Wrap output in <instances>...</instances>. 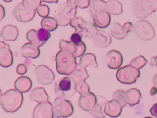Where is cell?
Returning <instances> with one entry per match:
<instances>
[{"label":"cell","instance_id":"cell-1","mask_svg":"<svg viewBox=\"0 0 157 118\" xmlns=\"http://www.w3.org/2000/svg\"><path fill=\"white\" fill-rule=\"evenodd\" d=\"M56 69L60 74L69 75L76 67V58L67 50L61 49L55 56Z\"/></svg>","mask_w":157,"mask_h":118},{"label":"cell","instance_id":"cell-2","mask_svg":"<svg viewBox=\"0 0 157 118\" xmlns=\"http://www.w3.org/2000/svg\"><path fill=\"white\" fill-rule=\"evenodd\" d=\"M23 96L16 89H10L5 92L0 98V104L7 112H14L22 105Z\"/></svg>","mask_w":157,"mask_h":118},{"label":"cell","instance_id":"cell-3","mask_svg":"<svg viewBox=\"0 0 157 118\" xmlns=\"http://www.w3.org/2000/svg\"><path fill=\"white\" fill-rule=\"evenodd\" d=\"M132 9L137 17L146 18L157 9V0H135Z\"/></svg>","mask_w":157,"mask_h":118},{"label":"cell","instance_id":"cell-4","mask_svg":"<svg viewBox=\"0 0 157 118\" xmlns=\"http://www.w3.org/2000/svg\"><path fill=\"white\" fill-rule=\"evenodd\" d=\"M75 82L69 77L66 76L59 79L54 83V90L58 96L65 98L72 96L75 93Z\"/></svg>","mask_w":157,"mask_h":118},{"label":"cell","instance_id":"cell-5","mask_svg":"<svg viewBox=\"0 0 157 118\" xmlns=\"http://www.w3.org/2000/svg\"><path fill=\"white\" fill-rule=\"evenodd\" d=\"M53 116L56 117H67L71 116L74 112L72 103L65 98L58 96L52 104Z\"/></svg>","mask_w":157,"mask_h":118},{"label":"cell","instance_id":"cell-6","mask_svg":"<svg viewBox=\"0 0 157 118\" xmlns=\"http://www.w3.org/2000/svg\"><path fill=\"white\" fill-rule=\"evenodd\" d=\"M140 76L139 69L129 65L119 68L116 73L117 80L125 84H131L135 83Z\"/></svg>","mask_w":157,"mask_h":118},{"label":"cell","instance_id":"cell-7","mask_svg":"<svg viewBox=\"0 0 157 118\" xmlns=\"http://www.w3.org/2000/svg\"><path fill=\"white\" fill-rule=\"evenodd\" d=\"M76 14L77 9H71L66 2L60 5L58 13L55 15V18L58 25L65 26L69 25L71 21L75 17Z\"/></svg>","mask_w":157,"mask_h":118},{"label":"cell","instance_id":"cell-8","mask_svg":"<svg viewBox=\"0 0 157 118\" xmlns=\"http://www.w3.org/2000/svg\"><path fill=\"white\" fill-rule=\"evenodd\" d=\"M134 32L140 40L149 41L155 36V31L152 25L147 21L141 20L137 22L134 25Z\"/></svg>","mask_w":157,"mask_h":118},{"label":"cell","instance_id":"cell-9","mask_svg":"<svg viewBox=\"0 0 157 118\" xmlns=\"http://www.w3.org/2000/svg\"><path fill=\"white\" fill-rule=\"evenodd\" d=\"M37 81L42 84L48 85L51 84L55 79L53 72L47 66L40 65L34 69Z\"/></svg>","mask_w":157,"mask_h":118},{"label":"cell","instance_id":"cell-10","mask_svg":"<svg viewBox=\"0 0 157 118\" xmlns=\"http://www.w3.org/2000/svg\"><path fill=\"white\" fill-rule=\"evenodd\" d=\"M53 117L52 104L46 101L37 104L33 112V118H52Z\"/></svg>","mask_w":157,"mask_h":118},{"label":"cell","instance_id":"cell-11","mask_svg":"<svg viewBox=\"0 0 157 118\" xmlns=\"http://www.w3.org/2000/svg\"><path fill=\"white\" fill-rule=\"evenodd\" d=\"M36 10H29L25 7L22 2L18 3L14 8L13 14L16 19L20 22H28L33 19Z\"/></svg>","mask_w":157,"mask_h":118},{"label":"cell","instance_id":"cell-12","mask_svg":"<svg viewBox=\"0 0 157 118\" xmlns=\"http://www.w3.org/2000/svg\"><path fill=\"white\" fill-rule=\"evenodd\" d=\"M106 65L110 69H118L123 63V56L120 52L115 50L107 52L104 57Z\"/></svg>","mask_w":157,"mask_h":118},{"label":"cell","instance_id":"cell-13","mask_svg":"<svg viewBox=\"0 0 157 118\" xmlns=\"http://www.w3.org/2000/svg\"><path fill=\"white\" fill-rule=\"evenodd\" d=\"M96 103V96L92 92L81 95L78 100L79 107L83 111H90Z\"/></svg>","mask_w":157,"mask_h":118},{"label":"cell","instance_id":"cell-14","mask_svg":"<svg viewBox=\"0 0 157 118\" xmlns=\"http://www.w3.org/2000/svg\"><path fill=\"white\" fill-rule=\"evenodd\" d=\"M95 25L100 28L107 27L110 23V13L107 10H101L96 12L91 16Z\"/></svg>","mask_w":157,"mask_h":118},{"label":"cell","instance_id":"cell-15","mask_svg":"<svg viewBox=\"0 0 157 118\" xmlns=\"http://www.w3.org/2000/svg\"><path fill=\"white\" fill-rule=\"evenodd\" d=\"M13 61L12 52L9 44L0 47V65L4 68L10 66Z\"/></svg>","mask_w":157,"mask_h":118},{"label":"cell","instance_id":"cell-16","mask_svg":"<svg viewBox=\"0 0 157 118\" xmlns=\"http://www.w3.org/2000/svg\"><path fill=\"white\" fill-rule=\"evenodd\" d=\"M96 96V103L94 107L89 111L90 114L96 117H104V108L108 101L104 97L100 95Z\"/></svg>","mask_w":157,"mask_h":118},{"label":"cell","instance_id":"cell-17","mask_svg":"<svg viewBox=\"0 0 157 118\" xmlns=\"http://www.w3.org/2000/svg\"><path fill=\"white\" fill-rule=\"evenodd\" d=\"M94 44L99 48H104L109 46L112 42L110 36L103 30H98L97 33L93 37Z\"/></svg>","mask_w":157,"mask_h":118},{"label":"cell","instance_id":"cell-18","mask_svg":"<svg viewBox=\"0 0 157 118\" xmlns=\"http://www.w3.org/2000/svg\"><path fill=\"white\" fill-rule=\"evenodd\" d=\"M122 106L116 100H112L107 101L104 108V112L107 116L112 117L119 116L122 111Z\"/></svg>","mask_w":157,"mask_h":118},{"label":"cell","instance_id":"cell-19","mask_svg":"<svg viewBox=\"0 0 157 118\" xmlns=\"http://www.w3.org/2000/svg\"><path fill=\"white\" fill-rule=\"evenodd\" d=\"M68 76L75 83L85 81L89 77L86 68L82 66L80 63L77 65L75 69Z\"/></svg>","mask_w":157,"mask_h":118},{"label":"cell","instance_id":"cell-20","mask_svg":"<svg viewBox=\"0 0 157 118\" xmlns=\"http://www.w3.org/2000/svg\"><path fill=\"white\" fill-rule=\"evenodd\" d=\"M1 35L5 41H14L18 37V30L16 26L12 25H7L2 28Z\"/></svg>","mask_w":157,"mask_h":118},{"label":"cell","instance_id":"cell-21","mask_svg":"<svg viewBox=\"0 0 157 118\" xmlns=\"http://www.w3.org/2000/svg\"><path fill=\"white\" fill-rule=\"evenodd\" d=\"M21 53L24 58L35 59L39 56L40 50L39 48L34 47L31 42H27L21 47Z\"/></svg>","mask_w":157,"mask_h":118},{"label":"cell","instance_id":"cell-22","mask_svg":"<svg viewBox=\"0 0 157 118\" xmlns=\"http://www.w3.org/2000/svg\"><path fill=\"white\" fill-rule=\"evenodd\" d=\"M32 81L27 76H21L18 77L14 83V87L16 90L21 92L26 93L32 87Z\"/></svg>","mask_w":157,"mask_h":118},{"label":"cell","instance_id":"cell-23","mask_svg":"<svg viewBox=\"0 0 157 118\" xmlns=\"http://www.w3.org/2000/svg\"><path fill=\"white\" fill-rule=\"evenodd\" d=\"M29 98L32 101L38 103L48 100V95L44 87H38L33 88L29 94Z\"/></svg>","mask_w":157,"mask_h":118},{"label":"cell","instance_id":"cell-24","mask_svg":"<svg viewBox=\"0 0 157 118\" xmlns=\"http://www.w3.org/2000/svg\"><path fill=\"white\" fill-rule=\"evenodd\" d=\"M126 100L127 104L131 106L137 104L142 97L140 91L135 88H131L125 92Z\"/></svg>","mask_w":157,"mask_h":118},{"label":"cell","instance_id":"cell-25","mask_svg":"<svg viewBox=\"0 0 157 118\" xmlns=\"http://www.w3.org/2000/svg\"><path fill=\"white\" fill-rule=\"evenodd\" d=\"M79 63L83 67L86 68L88 66H92L94 68L98 67L96 56L91 53H83L80 58Z\"/></svg>","mask_w":157,"mask_h":118},{"label":"cell","instance_id":"cell-26","mask_svg":"<svg viewBox=\"0 0 157 118\" xmlns=\"http://www.w3.org/2000/svg\"><path fill=\"white\" fill-rule=\"evenodd\" d=\"M110 33L117 39H123L128 34V33L124 30L123 26L118 23H114L113 24L110 28Z\"/></svg>","mask_w":157,"mask_h":118},{"label":"cell","instance_id":"cell-27","mask_svg":"<svg viewBox=\"0 0 157 118\" xmlns=\"http://www.w3.org/2000/svg\"><path fill=\"white\" fill-rule=\"evenodd\" d=\"M90 12L91 16L96 12L101 10H107V2L103 0H93L90 4Z\"/></svg>","mask_w":157,"mask_h":118},{"label":"cell","instance_id":"cell-28","mask_svg":"<svg viewBox=\"0 0 157 118\" xmlns=\"http://www.w3.org/2000/svg\"><path fill=\"white\" fill-rule=\"evenodd\" d=\"M40 25L42 28L48 31H53L55 30L58 26L57 21L55 18L48 16L43 17L40 22Z\"/></svg>","mask_w":157,"mask_h":118},{"label":"cell","instance_id":"cell-29","mask_svg":"<svg viewBox=\"0 0 157 118\" xmlns=\"http://www.w3.org/2000/svg\"><path fill=\"white\" fill-rule=\"evenodd\" d=\"M108 12L112 15H117L123 12L122 4L117 0H109L107 2Z\"/></svg>","mask_w":157,"mask_h":118},{"label":"cell","instance_id":"cell-30","mask_svg":"<svg viewBox=\"0 0 157 118\" xmlns=\"http://www.w3.org/2000/svg\"><path fill=\"white\" fill-rule=\"evenodd\" d=\"M97 32V26L95 25V24L90 22H86L85 26L80 34L82 36L86 38H93Z\"/></svg>","mask_w":157,"mask_h":118},{"label":"cell","instance_id":"cell-31","mask_svg":"<svg viewBox=\"0 0 157 118\" xmlns=\"http://www.w3.org/2000/svg\"><path fill=\"white\" fill-rule=\"evenodd\" d=\"M26 37V39L29 41L36 47L39 48L41 47L43 44H44L39 39L37 34V31H36L34 29L30 30L27 32Z\"/></svg>","mask_w":157,"mask_h":118},{"label":"cell","instance_id":"cell-32","mask_svg":"<svg viewBox=\"0 0 157 118\" xmlns=\"http://www.w3.org/2000/svg\"><path fill=\"white\" fill-rule=\"evenodd\" d=\"M86 22H85L82 17H75L71 21L69 25L75 28V32L80 34L85 26Z\"/></svg>","mask_w":157,"mask_h":118},{"label":"cell","instance_id":"cell-33","mask_svg":"<svg viewBox=\"0 0 157 118\" xmlns=\"http://www.w3.org/2000/svg\"><path fill=\"white\" fill-rule=\"evenodd\" d=\"M75 90L78 92L80 95L85 94L90 92V87L88 84L85 81H80L75 84Z\"/></svg>","mask_w":157,"mask_h":118},{"label":"cell","instance_id":"cell-34","mask_svg":"<svg viewBox=\"0 0 157 118\" xmlns=\"http://www.w3.org/2000/svg\"><path fill=\"white\" fill-rule=\"evenodd\" d=\"M42 0H23L22 3L25 7L29 10H36L41 4Z\"/></svg>","mask_w":157,"mask_h":118},{"label":"cell","instance_id":"cell-35","mask_svg":"<svg viewBox=\"0 0 157 118\" xmlns=\"http://www.w3.org/2000/svg\"><path fill=\"white\" fill-rule=\"evenodd\" d=\"M147 63V60L145 58V57L142 55H139L131 60L130 62V65L139 69L144 67Z\"/></svg>","mask_w":157,"mask_h":118},{"label":"cell","instance_id":"cell-36","mask_svg":"<svg viewBox=\"0 0 157 118\" xmlns=\"http://www.w3.org/2000/svg\"><path fill=\"white\" fill-rule=\"evenodd\" d=\"M112 98L113 99L116 100L122 106V107H124L127 104V102L126 100L125 92L123 90H117L113 93Z\"/></svg>","mask_w":157,"mask_h":118},{"label":"cell","instance_id":"cell-37","mask_svg":"<svg viewBox=\"0 0 157 118\" xmlns=\"http://www.w3.org/2000/svg\"><path fill=\"white\" fill-rule=\"evenodd\" d=\"M86 47L85 43L81 41L79 43L75 44V49L73 52V55L76 58L78 57H80L85 53V52L86 51Z\"/></svg>","mask_w":157,"mask_h":118},{"label":"cell","instance_id":"cell-38","mask_svg":"<svg viewBox=\"0 0 157 118\" xmlns=\"http://www.w3.org/2000/svg\"><path fill=\"white\" fill-rule=\"evenodd\" d=\"M59 47L62 50H67L73 53L75 49V44L72 42L71 41H67L64 39H61L59 41Z\"/></svg>","mask_w":157,"mask_h":118},{"label":"cell","instance_id":"cell-39","mask_svg":"<svg viewBox=\"0 0 157 118\" xmlns=\"http://www.w3.org/2000/svg\"><path fill=\"white\" fill-rule=\"evenodd\" d=\"M37 34L39 39L44 44H45L47 42V41L48 40L50 37V32L42 28L39 29L37 31Z\"/></svg>","mask_w":157,"mask_h":118},{"label":"cell","instance_id":"cell-40","mask_svg":"<svg viewBox=\"0 0 157 118\" xmlns=\"http://www.w3.org/2000/svg\"><path fill=\"white\" fill-rule=\"evenodd\" d=\"M37 12L40 17H47L50 12V9L48 6L45 4H40L37 9Z\"/></svg>","mask_w":157,"mask_h":118},{"label":"cell","instance_id":"cell-41","mask_svg":"<svg viewBox=\"0 0 157 118\" xmlns=\"http://www.w3.org/2000/svg\"><path fill=\"white\" fill-rule=\"evenodd\" d=\"M82 35L77 33V32H74L70 37V41L73 42L74 44H76L79 43L80 42L82 41Z\"/></svg>","mask_w":157,"mask_h":118},{"label":"cell","instance_id":"cell-42","mask_svg":"<svg viewBox=\"0 0 157 118\" xmlns=\"http://www.w3.org/2000/svg\"><path fill=\"white\" fill-rule=\"evenodd\" d=\"M16 71L19 75H23L27 72V67L23 63H20L17 65Z\"/></svg>","mask_w":157,"mask_h":118},{"label":"cell","instance_id":"cell-43","mask_svg":"<svg viewBox=\"0 0 157 118\" xmlns=\"http://www.w3.org/2000/svg\"><path fill=\"white\" fill-rule=\"evenodd\" d=\"M90 0H78V7L80 9L86 8L90 6Z\"/></svg>","mask_w":157,"mask_h":118},{"label":"cell","instance_id":"cell-44","mask_svg":"<svg viewBox=\"0 0 157 118\" xmlns=\"http://www.w3.org/2000/svg\"><path fill=\"white\" fill-rule=\"evenodd\" d=\"M66 3L71 9H77L78 7V0H67Z\"/></svg>","mask_w":157,"mask_h":118},{"label":"cell","instance_id":"cell-45","mask_svg":"<svg viewBox=\"0 0 157 118\" xmlns=\"http://www.w3.org/2000/svg\"><path fill=\"white\" fill-rule=\"evenodd\" d=\"M123 28L124 29V30L127 32L129 33L131 31H132V30L134 29V26L132 25V24L131 22H126L124 25H123Z\"/></svg>","mask_w":157,"mask_h":118},{"label":"cell","instance_id":"cell-46","mask_svg":"<svg viewBox=\"0 0 157 118\" xmlns=\"http://www.w3.org/2000/svg\"><path fill=\"white\" fill-rule=\"evenodd\" d=\"M151 114L156 117H157V103H155L150 109Z\"/></svg>","mask_w":157,"mask_h":118},{"label":"cell","instance_id":"cell-47","mask_svg":"<svg viewBox=\"0 0 157 118\" xmlns=\"http://www.w3.org/2000/svg\"><path fill=\"white\" fill-rule=\"evenodd\" d=\"M5 16V10L4 7L0 4V22L3 19Z\"/></svg>","mask_w":157,"mask_h":118},{"label":"cell","instance_id":"cell-48","mask_svg":"<svg viewBox=\"0 0 157 118\" xmlns=\"http://www.w3.org/2000/svg\"><path fill=\"white\" fill-rule=\"evenodd\" d=\"M150 64V66H157V55L155 57H151Z\"/></svg>","mask_w":157,"mask_h":118},{"label":"cell","instance_id":"cell-49","mask_svg":"<svg viewBox=\"0 0 157 118\" xmlns=\"http://www.w3.org/2000/svg\"><path fill=\"white\" fill-rule=\"evenodd\" d=\"M150 95H154L156 94L157 93V87H156L155 86L153 87H152L150 90Z\"/></svg>","mask_w":157,"mask_h":118},{"label":"cell","instance_id":"cell-50","mask_svg":"<svg viewBox=\"0 0 157 118\" xmlns=\"http://www.w3.org/2000/svg\"><path fill=\"white\" fill-rule=\"evenodd\" d=\"M153 85L155 87H157V73L153 77Z\"/></svg>","mask_w":157,"mask_h":118},{"label":"cell","instance_id":"cell-51","mask_svg":"<svg viewBox=\"0 0 157 118\" xmlns=\"http://www.w3.org/2000/svg\"><path fill=\"white\" fill-rule=\"evenodd\" d=\"M58 0H42V2H45L48 3H57Z\"/></svg>","mask_w":157,"mask_h":118},{"label":"cell","instance_id":"cell-52","mask_svg":"<svg viewBox=\"0 0 157 118\" xmlns=\"http://www.w3.org/2000/svg\"><path fill=\"white\" fill-rule=\"evenodd\" d=\"M7 44L6 43V42H4V41H0V47H2V46H3V45H6Z\"/></svg>","mask_w":157,"mask_h":118},{"label":"cell","instance_id":"cell-53","mask_svg":"<svg viewBox=\"0 0 157 118\" xmlns=\"http://www.w3.org/2000/svg\"><path fill=\"white\" fill-rule=\"evenodd\" d=\"M4 1H5V2H11L12 1H13V0H3Z\"/></svg>","mask_w":157,"mask_h":118},{"label":"cell","instance_id":"cell-54","mask_svg":"<svg viewBox=\"0 0 157 118\" xmlns=\"http://www.w3.org/2000/svg\"><path fill=\"white\" fill-rule=\"evenodd\" d=\"M1 96H2V92H1V88H0V98H1Z\"/></svg>","mask_w":157,"mask_h":118}]
</instances>
